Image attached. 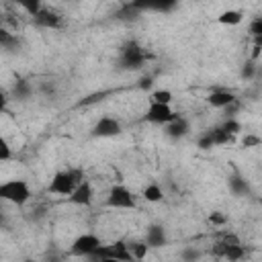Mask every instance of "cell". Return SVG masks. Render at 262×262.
Masks as SVG:
<instances>
[{
  "mask_svg": "<svg viewBox=\"0 0 262 262\" xmlns=\"http://www.w3.org/2000/svg\"><path fill=\"white\" fill-rule=\"evenodd\" d=\"M12 2H14V4H18L23 10H27L31 16H33V14H37V12L43 8V6H41V0H12Z\"/></svg>",
  "mask_w": 262,
  "mask_h": 262,
  "instance_id": "obj_22",
  "label": "cell"
},
{
  "mask_svg": "<svg viewBox=\"0 0 262 262\" xmlns=\"http://www.w3.org/2000/svg\"><path fill=\"white\" fill-rule=\"evenodd\" d=\"M33 18H35V23H37L39 27H43V29H57V27L61 25V16L55 14L53 10H47V8H41L37 14H33Z\"/></svg>",
  "mask_w": 262,
  "mask_h": 262,
  "instance_id": "obj_13",
  "label": "cell"
},
{
  "mask_svg": "<svg viewBox=\"0 0 262 262\" xmlns=\"http://www.w3.org/2000/svg\"><path fill=\"white\" fill-rule=\"evenodd\" d=\"M242 143H244V147H258L262 143V139L256 133H246V137L242 139Z\"/></svg>",
  "mask_w": 262,
  "mask_h": 262,
  "instance_id": "obj_29",
  "label": "cell"
},
{
  "mask_svg": "<svg viewBox=\"0 0 262 262\" xmlns=\"http://www.w3.org/2000/svg\"><path fill=\"white\" fill-rule=\"evenodd\" d=\"M151 86H154V78H141L139 80V88H143V90H151Z\"/></svg>",
  "mask_w": 262,
  "mask_h": 262,
  "instance_id": "obj_33",
  "label": "cell"
},
{
  "mask_svg": "<svg viewBox=\"0 0 262 262\" xmlns=\"http://www.w3.org/2000/svg\"><path fill=\"white\" fill-rule=\"evenodd\" d=\"M8 102H10V96H8V92L0 86V115L8 111Z\"/></svg>",
  "mask_w": 262,
  "mask_h": 262,
  "instance_id": "obj_32",
  "label": "cell"
},
{
  "mask_svg": "<svg viewBox=\"0 0 262 262\" xmlns=\"http://www.w3.org/2000/svg\"><path fill=\"white\" fill-rule=\"evenodd\" d=\"M31 199V186L25 178H8L0 182V201H6L10 205H25Z\"/></svg>",
  "mask_w": 262,
  "mask_h": 262,
  "instance_id": "obj_1",
  "label": "cell"
},
{
  "mask_svg": "<svg viewBox=\"0 0 262 262\" xmlns=\"http://www.w3.org/2000/svg\"><path fill=\"white\" fill-rule=\"evenodd\" d=\"M16 45H18L16 35H12L10 31L0 27V49H10L12 51V47H16Z\"/></svg>",
  "mask_w": 262,
  "mask_h": 262,
  "instance_id": "obj_21",
  "label": "cell"
},
{
  "mask_svg": "<svg viewBox=\"0 0 262 262\" xmlns=\"http://www.w3.org/2000/svg\"><path fill=\"white\" fill-rule=\"evenodd\" d=\"M254 74H256V63H254V61L244 63V68H242V78H244V80H252Z\"/></svg>",
  "mask_w": 262,
  "mask_h": 262,
  "instance_id": "obj_30",
  "label": "cell"
},
{
  "mask_svg": "<svg viewBox=\"0 0 262 262\" xmlns=\"http://www.w3.org/2000/svg\"><path fill=\"white\" fill-rule=\"evenodd\" d=\"M211 133V139H213V145H227L233 141V135H229L227 131H223L221 127H215L209 131Z\"/></svg>",
  "mask_w": 262,
  "mask_h": 262,
  "instance_id": "obj_18",
  "label": "cell"
},
{
  "mask_svg": "<svg viewBox=\"0 0 262 262\" xmlns=\"http://www.w3.org/2000/svg\"><path fill=\"white\" fill-rule=\"evenodd\" d=\"M80 180H82V174H80L78 170H59V172H55L53 178L49 180L47 190H49L51 194L68 196V194L76 188V184H78Z\"/></svg>",
  "mask_w": 262,
  "mask_h": 262,
  "instance_id": "obj_2",
  "label": "cell"
},
{
  "mask_svg": "<svg viewBox=\"0 0 262 262\" xmlns=\"http://www.w3.org/2000/svg\"><path fill=\"white\" fill-rule=\"evenodd\" d=\"M242 20H244V12L242 10H235V8H227V10H223L217 16V23L219 25H227V27H235Z\"/></svg>",
  "mask_w": 262,
  "mask_h": 262,
  "instance_id": "obj_15",
  "label": "cell"
},
{
  "mask_svg": "<svg viewBox=\"0 0 262 262\" xmlns=\"http://www.w3.org/2000/svg\"><path fill=\"white\" fill-rule=\"evenodd\" d=\"M225 248V258L227 260H242L244 258V248L239 246V244H227V246H223Z\"/></svg>",
  "mask_w": 262,
  "mask_h": 262,
  "instance_id": "obj_23",
  "label": "cell"
},
{
  "mask_svg": "<svg viewBox=\"0 0 262 262\" xmlns=\"http://www.w3.org/2000/svg\"><path fill=\"white\" fill-rule=\"evenodd\" d=\"M174 117H176V113H174L172 104L154 102V100H149V106H147V111H145V115H143V119H145L147 123H154V125H166V123H170Z\"/></svg>",
  "mask_w": 262,
  "mask_h": 262,
  "instance_id": "obj_5",
  "label": "cell"
},
{
  "mask_svg": "<svg viewBox=\"0 0 262 262\" xmlns=\"http://www.w3.org/2000/svg\"><path fill=\"white\" fill-rule=\"evenodd\" d=\"M92 201H94L92 182H88V180H84V178H82V180L76 184V188L68 194V203L78 205V207H88V205H92Z\"/></svg>",
  "mask_w": 262,
  "mask_h": 262,
  "instance_id": "obj_8",
  "label": "cell"
},
{
  "mask_svg": "<svg viewBox=\"0 0 262 262\" xmlns=\"http://www.w3.org/2000/svg\"><path fill=\"white\" fill-rule=\"evenodd\" d=\"M196 145H199L201 149H211V147H213V139H211V133H209V131L201 133V135H199V139H196Z\"/></svg>",
  "mask_w": 262,
  "mask_h": 262,
  "instance_id": "obj_27",
  "label": "cell"
},
{
  "mask_svg": "<svg viewBox=\"0 0 262 262\" xmlns=\"http://www.w3.org/2000/svg\"><path fill=\"white\" fill-rule=\"evenodd\" d=\"M164 127H166V135L172 137V139H182L190 133V123L184 117H178V115L170 123H166Z\"/></svg>",
  "mask_w": 262,
  "mask_h": 262,
  "instance_id": "obj_10",
  "label": "cell"
},
{
  "mask_svg": "<svg viewBox=\"0 0 262 262\" xmlns=\"http://www.w3.org/2000/svg\"><path fill=\"white\" fill-rule=\"evenodd\" d=\"M209 221L213 223V225H225V221H227V217L221 213V211H213L211 215H209Z\"/></svg>",
  "mask_w": 262,
  "mask_h": 262,
  "instance_id": "obj_31",
  "label": "cell"
},
{
  "mask_svg": "<svg viewBox=\"0 0 262 262\" xmlns=\"http://www.w3.org/2000/svg\"><path fill=\"white\" fill-rule=\"evenodd\" d=\"M166 242H168V235H166L164 225L154 223V225L147 227V231H145V244L149 248H162V246H166Z\"/></svg>",
  "mask_w": 262,
  "mask_h": 262,
  "instance_id": "obj_11",
  "label": "cell"
},
{
  "mask_svg": "<svg viewBox=\"0 0 262 262\" xmlns=\"http://www.w3.org/2000/svg\"><path fill=\"white\" fill-rule=\"evenodd\" d=\"M2 223H4V215L0 213V225H2Z\"/></svg>",
  "mask_w": 262,
  "mask_h": 262,
  "instance_id": "obj_34",
  "label": "cell"
},
{
  "mask_svg": "<svg viewBox=\"0 0 262 262\" xmlns=\"http://www.w3.org/2000/svg\"><path fill=\"white\" fill-rule=\"evenodd\" d=\"M141 196H143L147 203H160V201L164 199V190H162V186H160L158 182H149V184L143 186Z\"/></svg>",
  "mask_w": 262,
  "mask_h": 262,
  "instance_id": "obj_16",
  "label": "cell"
},
{
  "mask_svg": "<svg viewBox=\"0 0 262 262\" xmlns=\"http://www.w3.org/2000/svg\"><path fill=\"white\" fill-rule=\"evenodd\" d=\"M172 98H174V94H172V90H168V88H156V90H151V94H149V100H154V102H164V104H172Z\"/></svg>",
  "mask_w": 262,
  "mask_h": 262,
  "instance_id": "obj_20",
  "label": "cell"
},
{
  "mask_svg": "<svg viewBox=\"0 0 262 262\" xmlns=\"http://www.w3.org/2000/svg\"><path fill=\"white\" fill-rule=\"evenodd\" d=\"M31 94H33V86H31L27 80H18V82L14 84V88H12V96H14L16 100H27Z\"/></svg>",
  "mask_w": 262,
  "mask_h": 262,
  "instance_id": "obj_17",
  "label": "cell"
},
{
  "mask_svg": "<svg viewBox=\"0 0 262 262\" xmlns=\"http://www.w3.org/2000/svg\"><path fill=\"white\" fill-rule=\"evenodd\" d=\"M12 158V147L8 145V141L0 135V162H6Z\"/></svg>",
  "mask_w": 262,
  "mask_h": 262,
  "instance_id": "obj_26",
  "label": "cell"
},
{
  "mask_svg": "<svg viewBox=\"0 0 262 262\" xmlns=\"http://www.w3.org/2000/svg\"><path fill=\"white\" fill-rule=\"evenodd\" d=\"M121 131H123V125H121V121H119L117 117H113V115H102V117L94 123V127H92V135H94V137H102V139H106V137H117Z\"/></svg>",
  "mask_w": 262,
  "mask_h": 262,
  "instance_id": "obj_6",
  "label": "cell"
},
{
  "mask_svg": "<svg viewBox=\"0 0 262 262\" xmlns=\"http://www.w3.org/2000/svg\"><path fill=\"white\" fill-rule=\"evenodd\" d=\"M250 35L254 37L256 45H260V41H262V18H260V16H256V18L250 23Z\"/></svg>",
  "mask_w": 262,
  "mask_h": 262,
  "instance_id": "obj_25",
  "label": "cell"
},
{
  "mask_svg": "<svg viewBox=\"0 0 262 262\" xmlns=\"http://www.w3.org/2000/svg\"><path fill=\"white\" fill-rule=\"evenodd\" d=\"M180 258L186 260V262H192V260H199V258H201V252H199L196 248H184V250L180 252Z\"/></svg>",
  "mask_w": 262,
  "mask_h": 262,
  "instance_id": "obj_28",
  "label": "cell"
},
{
  "mask_svg": "<svg viewBox=\"0 0 262 262\" xmlns=\"http://www.w3.org/2000/svg\"><path fill=\"white\" fill-rule=\"evenodd\" d=\"M127 248H129L131 258H135V260H143V258L147 256V252H149V246H147L145 242H133V244H127Z\"/></svg>",
  "mask_w": 262,
  "mask_h": 262,
  "instance_id": "obj_19",
  "label": "cell"
},
{
  "mask_svg": "<svg viewBox=\"0 0 262 262\" xmlns=\"http://www.w3.org/2000/svg\"><path fill=\"white\" fill-rule=\"evenodd\" d=\"M219 127H221L223 131H227L229 135H233V137L242 131V123H239L237 119H233V117H227V119L223 121V125H219Z\"/></svg>",
  "mask_w": 262,
  "mask_h": 262,
  "instance_id": "obj_24",
  "label": "cell"
},
{
  "mask_svg": "<svg viewBox=\"0 0 262 262\" xmlns=\"http://www.w3.org/2000/svg\"><path fill=\"white\" fill-rule=\"evenodd\" d=\"M227 186H229L231 194H235V196H246V194L252 192L250 182H248L246 178H242V176H231L229 182H227Z\"/></svg>",
  "mask_w": 262,
  "mask_h": 262,
  "instance_id": "obj_14",
  "label": "cell"
},
{
  "mask_svg": "<svg viewBox=\"0 0 262 262\" xmlns=\"http://www.w3.org/2000/svg\"><path fill=\"white\" fill-rule=\"evenodd\" d=\"M145 59H147V53L137 43H127L121 51V68L123 70H139V68H143Z\"/></svg>",
  "mask_w": 262,
  "mask_h": 262,
  "instance_id": "obj_4",
  "label": "cell"
},
{
  "mask_svg": "<svg viewBox=\"0 0 262 262\" xmlns=\"http://www.w3.org/2000/svg\"><path fill=\"white\" fill-rule=\"evenodd\" d=\"M100 237L96 233H80L74 242H72V254L74 256H82V258H90L92 252L100 246Z\"/></svg>",
  "mask_w": 262,
  "mask_h": 262,
  "instance_id": "obj_7",
  "label": "cell"
},
{
  "mask_svg": "<svg viewBox=\"0 0 262 262\" xmlns=\"http://www.w3.org/2000/svg\"><path fill=\"white\" fill-rule=\"evenodd\" d=\"M180 0H133L131 6L137 10H151V12H162L168 14L172 10H176Z\"/></svg>",
  "mask_w": 262,
  "mask_h": 262,
  "instance_id": "obj_9",
  "label": "cell"
},
{
  "mask_svg": "<svg viewBox=\"0 0 262 262\" xmlns=\"http://www.w3.org/2000/svg\"><path fill=\"white\" fill-rule=\"evenodd\" d=\"M106 207L108 209H135L137 207V199L133 194L131 188H127L125 184H113L108 188V194H106Z\"/></svg>",
  "mask_w": 262,
  "mask_h": 262,
  "instance_id": "obj_3",
  "label": "cell"
},
{
  "mask_svg": "<svg viewBox=\"0 0 262 262\" xmlns=\"http://www.w3.org/2000/svg\"><path fill=\"white\" fill-rule=\"evenodd\" d=\"M235 100V94L231 92V90H223V88H219V90H213L209 96H207V102L213 106V108H225L227 104H231Z\"/></svg>",
  "mask_w": 262,
  "mask_h": 262,
  "instance_id": "obj_12",
  "label": "cell"
}]
</instances>
